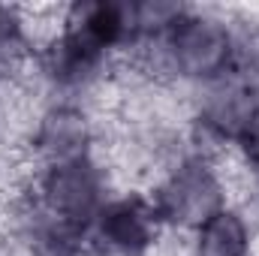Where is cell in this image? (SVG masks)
<instances>
[{
  "instance_id": "6da1fadb",
  "label": "cell",
  "mask_w": 259,
  "mask_h": 256,
  "mask_svg": "<svg viewBox=\"0 0 259 256\" xmlns=\"http://www.w3.org/2000/svg\"><path fill=\"white\" fill-rule=\"evenodd\" d=\"M133 42H142L136 3H75L66 12L61 33L42 52V72L52 84L78 91L100 78L115 49Z\"/></svg>"
},
{
  "instance_id": "8992f818",
  "label": "cell",
  "mask_w": 259,
  "mask_h": 256,
  "mask_svg": "<svg viewBox=\"0 0 259 256\" xmlns=\"http://www.w3.org/2000/svg\"><path fill=\"white\" fill-rule=\"evenodd\" d=\"M250 250H253L250 226L229 205L196 229L193 256H250Z\"/></svg>"
},
{
  "instance_id": "ba28073f",
  "label": "cell",
  "mask_w": 259,
  "mask_h": 256,
  "mask_svg": "<svg viewBox=\"0 0 259 256\" xmlns=\"http://www.w3.org/2000/svg\"><path fill=\"white\" fill-rule=\"evenodd\" d=\"M256 175H259V172H256Z\"/></svg>"
},
{
  "instance_id": "52a82bcc",
  "label": "cell",
  "mask_w": 259,
  "mask_h": 256,
  "mask_svg": "<svg viewBox=\"0 0 259 256\" xmlns=\"http://www.w3.org/2000/svg\"><path fill=\"white\" fill-rule=\"evenodd\" d=\"M24 49H27V36L18 12L12 6H0V75L18 66V61L24 58Z\"/></svg>"
},
{
  "instance_id": "5b68a950",
  "label": "cell",
  "mask_w": 259,
  "mask_h": 256,
  "mask_svg": "<svg viewBox=\"0 0 259 256\" xmlns=\"http://www.w3.org/2000/svg\"><path fill=\"white\" fill-rule=\"evenodd\" d=\"M91 145H94L91 121L84 112H78L72 106L49 109L39 118V124L33 130V139H30V148L42 166L91 157Z\"/></svg>"
},
{
  "instance_id": "277c9868",
  "label": "cell",
  "mask_w": 259,
  "mask_h": 256,
  "mask_svg": "<svg viewBox=\"0 0 259 256\" xmlns=\"http://www.w3.org/2000/svg\"><path fill=\"white\" fill-rule=\"evenodd\" d=\"M163 229V220L151 202V196L124 193L109 196V202L100 208L91 241L103 256H148V250L157 244Z\"/></svg>"
},
{
  "instance_id": "3957f363",
  "label": "cell",
  "mask_w": 259,
  "mask_h": 256,
  "mask_svg": "<svg viewBox=\"0 0 259 256\" xmlns=\"http://www.w3.org/2000/svg\"><path fill=\"white\" fill-rule=\"evenodd\" d=\"M151 202L163 226L172 223L181 229H199L208 217L226 208V193L214 163L205 154H187L166 172Z\"/></svg>"
},
{
  "instance_id": "7a4b0ae2",
  "label": "cell",
  "mask_w": 259,
  "mask_h": 256,
  "mask_svg": "<svg viewBox=\"0 0 259 256\" xmlns=\"http://www.w3.org/2000/svg\"><path fill=\"white\" fill-rule=\"evenodd\" d=\"M160 66L178 78L217 84L241 69V42L232 27L208 12L181 9V15L154 39Z\"/></svg>"
}]
</instances>
